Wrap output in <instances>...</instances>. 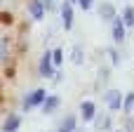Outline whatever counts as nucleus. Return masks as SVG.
<instances>
[{
  "label": "nucleus",
  "mask_w": 134,
  "mask_h": 132,
  "mask_svg": "<svg viewBox=\"0 0 134 132\" xmlns=\"http://www.w3.org/2000/svg\"><path fill=\"white\" fill-rule=\"evenodd\" d=\"M106 102H108V109L111 111H120L122 109V92H118V90L106 92Z\"/></svg>",
  "instance_id": "f257e3e1"
},
{
  "label": "nucleus",
  "mask_w": 134,
  "mask_h": 132,
  "mask_svg": "<svg viewBox=\"0 0 134 132\" xmlns=\"http://www.w3.org/2000/svg\"><path fill=\"white\" fill-rule=\"evenodd\" d=\"M45 99H47V92H45V90H35L33 94H28V97H26L24 106H26V109H31V106H40Z\"/></svg>",
  "instance_id": "f03ea898"
},
{
  "label": "nucleus",
  "mask_w": 134,
  "mask_h": 132,
  "mask_svg": "<svg viewBox=\"0 0 134 132\" xmlns=\"http://www.w3.org/2000/svg\"><path fill=\"white\" fill-rule=\"evenodd\" d=\"M113 40L115 43H122L125 40V21L120 17H113Z\"/></svg>",
  "instance_id": "7ed1b4c3"
},
{
  "label": "nucleus",
  "mask_w": 134,
  "mask_h": 132,
  "mask_svg": "<svg viewBox=\"0 0 134 132\" xmlns=\"http://www.w3.org/2000/svg\"><path fill=\"white\" fill-rule=\"evenodd\" d=\"M80 116H82V120H94L97 106H94L92 102H82V104H80Z\"/></svg>",
  "instance_id": "20e7f679"
},
{
  "label": "nucleus",
  "mask_w": 134,
  "mask_h": 132,
  "mask_svg": "<svg viewBox=\"0 0 134 132\" xmlns=\"http://www.w3.org/2000/svg\"><path fill=\"white\" fill-rule=\"evenodd\" d=\"M61 19H64V28H71L73 26V7H71V2H64L61 5Z\"/></svg>",
  "instance_id": "39448f33"
},
{
  "label": "nucleus",
  "mask_w": 134,
  "mask_h": 132,
  "mask_svg": "<svg viewBox=\"0 0 134 132\" xmlns=\"http://www.w3.org/2000/svg\"><path fill=\"white\" fill-rule=\"evenodd\" d=\"M40 76H45V78L52 76V52L42 54V59H40Z\"/></svg>",
  "instance_id": "423d86ee"
},
{
  "label": "nucleus",
  "mask_w": 134,
  "mask_h": 132,
  "mask_svg": "<svg viewBox=\"0 0 134 132\" xmlns=\"http://www.w3.org/2000/svg\"><path fill=\"white\" fill-rule=\"evenodd\" d=\"M28 9H31V14H33V19H38V21H40V19L45 17V5H42L40 0H33V2L28 5Z\"/></svg>",
  "instance_id": "0eeeda50"
},
{
  "label": "nucleus",
  "mask_w": 134,
  "mask_h": 132,
  "mask_svg": "<svg viewBox=\"0 0 134 132\" xmlns=\"http://www.w3.org/2000/svg\"><path fill=\"white\" fill-rule=\"evenodd\" d=\"M19 125H21V118H19V116H9L2 130H5V132H16V128H19Z\"/></svg>",
  "instance_id": "6e6552de"
},
{
  "label": "nucleus",
  "mask_w": 134,
  "mask_h": 132,
  "mask_svg": "<svg viewBox=\"0 0 134 132\" xmlns=\"http://www.w3.org/2000/svg\"><path fill=\"white\" fill-rule=\"evenodd\" d=\"M57 132H75V118H71V116H68V118L59 125V130H57Z\"/></svg>",
  "instance_id": "1a4fd4ad"
},
{
  "label": "nucleus",
  "mask_w": 134,
  "mask_h": 132,
  "mask_svg": "<svg viewBox=\"0 0 134 132\" xmlns=\"http://www.w3.org/2000/svg\"><path fill=\"white\" fill-rule=\"evenodd\" d=\"M57 106H59V99H57V97H49V99L42 102V111H45V113H52Z\"/></svg>",
  "instance_id": "9d476101"
},
{
  "label": "nucleus",
  "mask_w": 134,
  "mask_h": 132,
  "mask_svg": "<svg viewBox=\"0 0 134 132\" xmlns=\"http://www.w3.org/2000/svg\"><path fill=\"white\" fill-rule=\"evenodd\" d=\"M122 21H125V26H134V7H125Z\"/></svg>",
  "instance_id": "9b49d317"
},
{
  "label": "nucleus",
  "mask_w": 134,
  "mask_h": 132,
  "mask_svg": "<svg viewBox=\"0 0 134 132\" xmlns=\"http://www.w3.org/2000/svg\"><path fill=\"white\" fill-rule=\"evenodd\" d=\"M99 9H101V14H104V19H111V21H113V17H115V9H113V7H111L108 2H104V5H101Z\"/></svg>",
  "instance_id": "f8f14e48"
},
{
  "label": "nucleus",
  "mask_w": 134,
  "mask_h": 132,
  "mask_svg": "<svg viewBox=\"0 0 134 132\" xmlns=\"http://www.w3.org/2000/svg\"><path fill=\"white\" fill-rule=\"evenodd\" d=\"M97 118V116H94ZM111 128V120H108V116H99L97 118V130H108Z\"/></svg>",
  "instance_id": "ddd939ff"
},
{
  "label": "nucleus",
  "mask_w": 134,
  "mask_h": 132,
  "mask_svg": "<svg viewBox=\"0 0 134 132\" xmlns=\"http://www.w3.org/2000/svg\"><path fill=\"white\" fill-rule=\"evenodd\" d=\"M132 106H134V92H130V94L125 97V102H122V111H125V113H130V111H132Z\"/></svg>",
  "instance_id": "4468645a"
},
{
  "label": "nucleus",
  "mask_w": 134,
  "mask_h": 132,
  "mask_svg": "<svg viewBox=\"0 0 134 132\" xmlns=\"http://www.w3.org/2000/svg\"><path fill=\"white\" fill-rule=\"evenodd\" d=\"M52 61H54L57 66H61V61H64V50H61V47L52 50Z\"/></svg>",
  "instance_id": "2eb2a0df"
},
{
  "label": "nucleus",
  "mask_w": 134,
  "mask_h": 132,
  "mask_svg": "<svg viewBox=\"0 0 134 132\" xmlns=\"http://www.w3.org/2000/svg\"><path fill=\"white\" fill-rule=\"evenodd\" d=\"M82 59H85V57H82V50L75 47V50H73V61H75V64H82Z\"/></svg>",
  "instance_id": "dca6fc26"
},
{
  "label": "nucleus",
  "mask_w": 134,
  "mask_h": 132,
  "mask_svg": "<svg viewBox=\"0 0 134 132\" xmlns=\"http://www.w3.org/2000/svg\"><path fill=\"white\" fill-rule=\"evenodd\" d=\"M5 57H7V45H5V40L0 38V61H2Z\"/></svg>",
  "instance_id": "f3484780"
},
{
  "label": "nucleus",
  "mask_w": 134,
  "mask_h": 132,
  "mask_svg": "<svg viewBox=\"0 0 134 132\" xmlns=\"http://www.w3.org/2000/svg\"><path fill=\"white\" fill-rule=\"evenodd\" d=\"M78 5H80L82 9H90V7H92V0H78Z\"/></svg>",
  "instance_id": "a211bd4d"
},
{
  "label": "nucleus",
  "mask_w": 134,
  "mask_h": 132,
  "mask_svg": "<svg viewBox=\"0 0 134 132\" xmlns=\"http://www.w3.org/2000/svg\"><path fill=\"white\" fill-rule=\"evenodd\" d=\"M111 59H113V64H120V57H118V52H111Z\"/></svg>",
  "instance_id": "6ab92c4d"
},
{
  "label": "nucleus",
  "mask_w": 134,
  "mask_h": 132,
  "mask_svg": "<svg viewBox=\"0 0 134 132\" xmlns=\"http://www.w3.org/2000/svg\"><path fill=\"white\" fill-rule=\"evenodd\" d=\"M42 5H45V9H52V7H54V2H52V0H42Z\"/></svg>",
  "instance_id": "aec40b11"
},
{
  "label": "nucleus",
  "mask_w": 134,
  "mask_h": 132,
  "mask_svg": "<svg viewBox=\"0 0 134 132\" xmlns=\"http://www.w3.org/2000/svg\"><path fill=\"white\" fill-rule=\"evenodd\" d=\"M68 2H78V0H68Z\"/></svg>",
  "instance_id": "412c9836"
},
{
  "label": "nucleus",
  "mask_w": 134,
  "mask_h": 132,
  "mask_svg": "<svg viewBox=\"0 0 134 132\" xmlns=\"http://www.w3.org/2000/svg\"><path fill=\"white\" fill-rule=\"evenodd\" d=\"M115 132H120V130H115Z\"/></svg>",
  "instance_id": "4be33fe9"
}]
</instances>
